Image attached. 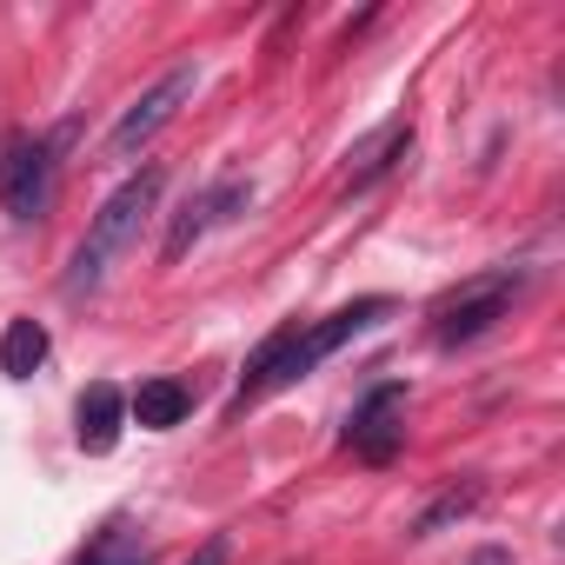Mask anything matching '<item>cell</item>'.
I'll list each match as a JSON object with an SVG mask.
<instances>
[{"instance_id":"obj_7","label":"cell","mask_w":565,"mask_h":565,"mask_svg":"<svg viewBox=\"0 0 565 565\" xmlns=\"http://www.w3.org/2000/svg\"><path fill=\"white\" fill-rule=\"evenodd\" d=\"M246 200H253V180H239V173H226V180H206L200 193H186V206H180V213H173V226H167V246H160V259H186V246H193L200 233L226 226L233 213H246Z\"/></svg>"},{"instance_id":"obj_11","label":"cell","mask_w":565,"mask_h":565,"mask_svg":"<svg viewBox=\"0 0 565 565\" xmlns=\"http://www.w3.org/2000/svg\"><path fill=\"white\" fill-rule=\"evenodd\" d=\"M41 366H47V327L41 320H8V333H0V373L34 380Z\"/></svg>"},{"instance_id":"obj_12","label":"cell","mask_w":565,"mask_h":565,"mask_svg":"<svg viewBox=\"0 0 565 565\" xmlns=\"http://www.w3.org/2000/svg\"><path fill=\"white\" fill-rule=\"evenodd\" d=\"M74 565H153V545H147L134 525H107V532L87 539V552H81Z\"/></svg>"},{"instance_id":"obj_10","label":"cell","mask_w":565,"mask_h":565,"mask_svg":"<svg viewBox=\"0 0 565 565\" xmlns=\"http://www.w3.org/2000/svg\"><path fill=\"white\" fill-rule=\"evenodd\" d=\"M186 413H193V393H186L180 380H140L134 399H127V419L147 426V433H173Z\"/></svg>"},{"instance_id":"obj_5","label":"cell","mask_w":565,"mask_h":565,"mask_svg":"<svg viewBox=\"0 0 565 565\" xmlns=\"http://www.w3.org/2000/svg\"><path fill=\"white\" fill-rule=\"evenodd\" d=\"M193 87H200V67H193V61H173V67H167V74H160V81H153V87L114 120V134H107V160H140V153L160 140V127L193 100Z\"/></svg>"},{"instance_id":"obj_13","label":"cell","mask_w":565,"mask_h":565,"mask_svg":"<svg viewBox=\"0 0 565 565\" xmlns=\"http://www.w3.org/2000/svg\"><path fill=\"white\" fill-rule=\"evenodd\" d=\"M472 505H479V486H446V492H439V499H433V505L413 519V539H433V532H446V525H452V519H466Z\"/></svg>"},{"instance_id":"obj_9","label":"cell","mask_w":565,"mask_h":565,"mask_svg":"<svg viewBox=\"0 0 565 565\" xmlns=\"http://www.w3.org/2000/svg\"><path fill=\"white\" fill-rule=\"evenodd\" d=\"M120 426H127V393L120 386H107V380H94L87 393H81V406H74V439H81V452H114L120 446Z\"/></svg>"},{"instance_id":"obj_3","label":"cell","mask_w":565,"mask_h":565,"mask_svg":"<svg viewBox=\"0 0 565 565\" xmlns=\"http://www.w3.org/2000/svg\"><path fill=\"white\" fill-rule=\"evenodd\" d=\"M519 287H525V273H519V266H486L479 279L452 287V294L433 307V340H439V347H472L479 333H492V327L512 313Z\"/></svg>"},{"instance_id":"obj_2","label":"cell","mask_w":565,"mask_h":565,"mask_svg":"<svg viewBox=\"0 0 565 565\" xmlns=\"http://www.w3.org/2000/svg\"><path fill=\"white\" fill-rule=\"evenodd\" d=\"M160 193H167V173H160V167H140L134 180H120V186L100 200V213L87 220V233H81V246H74V259H67V273H61V294H67V300H94V294L107 287L114 259L140 239V226H147V213L160 206Z\"/></svg>"},{"instance_id":"obj_4","label":"cell","mask_w":565,"mask_h":565,"mask_svg":"<svg viewBox=\"0 0 565 565\" xmlns=\"http://www.w3.org/2000/svg\"><path fill=\"white\" fill-rule=\"evenodd\" d=\"M54 186H61V160H54V140L47 134H14L0 147V213L8 220H41L54 206Z\"/></svg>"},{"instance_id":"obj_14","label":"cell","mask_w":565,"mask_h":565,"mask_svg":"<svg viewBox=\"0 0 565 565\" xmlns=\"http://www.w3.org/2000/svg\"><path fill=\"white\" fill-rule=\"evenodd\" d=\"M226 558H233V539H226V532H213V539H206L186 565H226Z\"/></svg>"},{"instance_id":"obj_8","label":"cell","mask_w":565,"mask_h":565,"mask_svg":"<svg viewBox=\"0 0 565 565\" xmlns=\"http://www.w3.org/2000/svg\"><path fill=\"white\" fill-rule=\"evenodd\" d=\"M406 153H413V120H386V127H373V134L347 153V160H353V167H347V193L380 186V180H386Z\"/></svg>"},{"instance_id":"obj_6","label":"cell","mask_w":565,"mask_h":565,"mask_svg":"<svg viewBox=\"0 0 565 565\" xmlns=\"http://www.w3.org/2000/svg\"><path fill=\"white\" fill-rule=\"evenodd\" d=\"M399 446H406V386L386 380V386H373V393L353 406V419H347V452L366 459V466H393Z\"/></svg>"},{"instance_id":"obj_1","label":"cell","mask_w":565,"mask_h":565,"mask_svg":"<svg viewBox=\"0 0 565 565\" xmlns=\"http://www.w3.org/2000/svg\"><path fill=\"white\" fill-rule=\"evenodd\" d=\"M386 313H393V300H386V294H366V300H353V307H340V313H327V320H313V327H279V333H266L259 353L246 360L233 399H226V419H239L246 406H259V399L279 393V386L307 380L320 360H333L347 340H360V333L380 327Z\"/></svg>"}]
</instances>
